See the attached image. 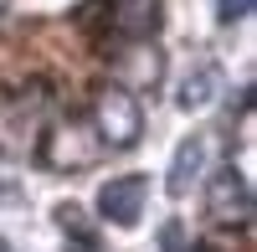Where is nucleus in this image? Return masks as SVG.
<instances>
[{
    "instance_id": "20e7f679",
    "label": "nucleus",
    "mask_w": 257,
    "mask_h": 252,
    "mask_svg": "<svg viewBox=\"0 0 257 252\" xmlns=\"http://www.w3.org/2000/svg\"><path fill=\"white\" fill-rule=\"evenodd\" d=\"M160 72H165V57L149 47V41H128V52H118V88L128 93V88H155L160 82Z\"/></svg>"
},
{
    "instance_id": "f03ea898",
    "label": "nucleus",
    "mask_w": 257,
    "mask_h": 252,
    "mask_svg": "<svg viewBox=\"0 0 257 252\" xmlns=\"http://www.w3.org/2000/svg\"><path fill=\"white\" fill-rule=\"evenodd\" d=\"M144 191H149V185L139 175H118V180H108L98 191V211L108 216L113 226H134L144 216Z\"/></svg>"
},
{
    "instance_id": "423d86ee",
    "label": "nucleus",
    "mask_w": 257,
    "mask_h": 252,
    "mask_svg": "<svg viewBox=\"0 0 257 252\" xmlns=\"http://www.w3.org/2000/svg\"><path fill=\"white\" fill-rule=\"evenodd\" d=\"M77 134H82V123L57 129V134L47 139V160H52V165H93L103 144H77Z\"/></svg>"
},
{
    "instance_id": "0eeeda50",
    "label": "nucleus",
    "mask_w": 257,
    "mask_h": 252,
    "mask_svg": "<svg viewBox=\"0 0 257 252\" xmlns=\"http://www.w3.org/2000/svg\"><path fill=\"white\" fill-rule=\"evenodd\" d=\"M216 88H221L216 67H196V72L180 82V108H206V103L216 98Z\"/></svg>"
},
{
    "instance_id": "7ed1b4c3",
    "label": "nucleus",
    "mask_w": 257,
    "mask_h": 252,
    "mask_svg": "<svg viewBox=\"0 0 257 252\" xmlns=\"http://www.w3.org/2000/svg\"><path fill=\"white\" fill-rule=\"evenodd\" d=\"M211 216L216 221H247L252 216V196H247V180L231 170H216L211 175Z\"/></svg>"
},
{
    "instance_id": "6e6552de",
    "label": "nucleus",
    "mask_w": 257,
    "mask_h": 252,
    "mask_svg": "<svg viewBox=\"0 0 257 252\" xmlns=\"http://www.w3.org/2000/svg\"><path fill=\"white\" fill-rule=\"evenodd\" d=\"M252 11V0H221V21H226V26H231V21H242Z\"/></svg>"
},
{
    "instance_id": "f257e3e1",
    "label": "nucleus",
    "mask_w": 257,
    "mask_h": 252,
    "mask_svg": "<svg viewBox=\"0 0 257 252\" xmlns=\"http://www.w3.org/2000/svg\"><path fill=\"white\" fill-rule=\"evenodd\" d=\"M93 118H98V144L103 150H128L144 134V113H139L134 93H123V88H103L93 98Z\"/></svg>"
},
{
    "instance_id": "39448f33",
    "label": "nucleus",
    "mask_w": 257,
    "mask_h": 252,
    "mask_svg": "<svg viewBox=\"0 0 257 252\" xmlns=\"http://www.w3.org/2000/svg\"><path fill=\"white\" fill-rule=\"evenodd\" d=\"M201 170H206V139L190 134L180 150H175V160H170V196H185L190 185L201 180Z\"/></svg>"
}]
</instances>
